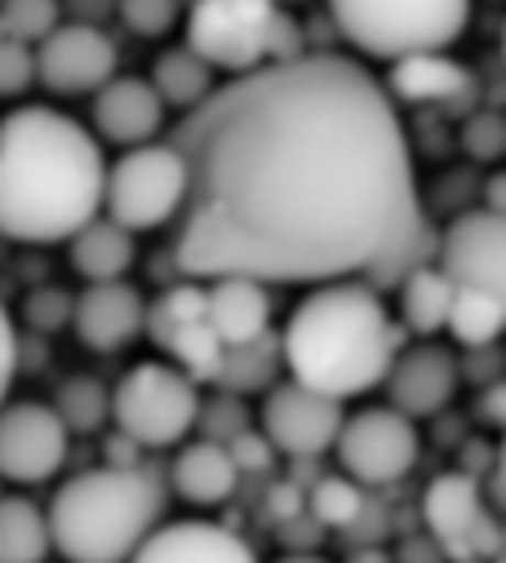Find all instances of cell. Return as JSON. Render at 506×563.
Listing matches in <instances>:
<instances>
[{"label":"cell","instance_id":"obj_17","mask_svg":"<svg viewBox=\"0 0 506 563\" xmlns=\"http://www.w3.org/2000/svg\"><path fill=\"white\" fill-rule=\"evenodd\" d=\"M392 102H409V107H444L458 115L475 111V76L471 67H462L449 54H409L396 58L387 67L383 80Z\"/></svg>","mask_w":506,"mask_h":563},{"label":"cell","instance_id":"obj_6","mask_svg":"<svg viewBox=\"0 0 506 563\" xmlns=\"http://www.w3.org/2000/svg\"><path fill=\"white\" fill-rule=\"evenodd\" d=\"M200 386L165 360H143L111 386V421L134 449H174L196 431Z\"/></svg>","mask_w":506,"mask_h":563},{"label":"cell","instance_id":"obj_33","mask_svg":"<svg viewBox=\"0 0 506 563\" xmlns=\"http://www.w3.org/2000/svg\"><path fill=\"white\" fill-rule=\"evenodd\" d=\"M120 23L143 41H161L178 27L183 19V0H116Z\"/></svg>","mask_w":506,"mask_h":563},{"label":"cell","instance_id":"obj_38","mask_svg":"<svg viewBox=\"0 0 506 563\" xmlns=\"http://www.w3.org/2000/svg\"><path fill=\"white\" fill-rule=\"evenodd\" d=\"M222 449H227V457L235 462L240 479H244L249 471H272V462H276L272 444H267L258 431H244V435H235V440H231V444H222Z\"/></svg>","mask_w":506,"mask_h":563},{"label":"cell","instance_id":"obj_12","mask_svg":"<svg viewBox=\"0 0 506 563\" xmlns=\"http://www.w3.org/2000/svg\"><path fill=\"white\" fill-rule=\"evenodd\" d=\"M67 427L41 399L0 404V479L45 484L67 462Z\"/></svg>","mask_w":506,"mask_h":563},{"label":"cell","instance_id":"obj_7","mask_svg":"<svg viewBox=\"0 0 506 563\" xmlns=\"http://www.w3.org/2000/svg\"><path fill=\"white\" fill-rule=\"evenodd\" d=\"M187 196V169L183 156L169 143L130 147L116 165H107L102 178V218H111L124 231H156L169 227Z\"/></svg>","mask_w":506,"mask_h":563},{"label":"cell","instance_id":"obj_40","mask_svg":"<svg viewBox=\"0 0 506 563\" xmlns=\"http://www.w3.org/2000/svg\"><path fill=\"white\" fill-rule=\"evenodd\" d=\"M276 563H329V559H320V554H285Z\"/></svg>","mask_w":506,"mask_h":563},{"label":"cell","instance_id":"obj_34","mask_svg":"<svg viewBox=\"0 0 506 563\" xmlns=\"http://www.w3.org/2000/svg\"><path fill=\"white\" fill-rule=\"evenodd\" d=\"M462 152L471 161H484V165L502 161V152H506V120L497 111H471L462 120Z\"/></svg>","mask_w":506,"mask_h":563},{"label":"cell","instance_id":"obj_10","mask_svg":"<svg viewBox=\"0 0 506 563\" xmlns=\"http://www.w3.org/2000/svg\"><path fill=\"white\" fill-rule=\"evenodd\" d=\"M143 333L169 355V364L178 373H187L196 386L213 382L218 364H222V342L213 338L209 320H205V285L196 279H178L169 285L143 316Z\"/></svg>","mask_w":506,"mask_h":563},{"label":"cell","instance_id":"obj_41","mask_svg":"<svg viewBox=\"0 0 506 563\" xmlns=\"http://www.w3.org/2000/svg\"><path fill=\"white\" fill-rule=\"evenodd\" d=\"M0 41H6V27H0Z\"/></svg>","mask_w":506,"mask_h":563},{"label":"cell","instance_id":"obj_31","mask_svg":"<svg viewBox=\"0 0 506 563\" xmlns=\"http://www.w3.org/2000/svg\"><path fill=\"white\" fill-rule=\"evenodd\" d=\"M58 23H63L58 0H0V27L28 49H36Z\"/></svg>","mask_w":506,"mask_h":563},{"label":"cell","instance_id":"obj_23","mask_svg":"<svg viewBox=\"0 0 506 563\" xmlns=\"http://www.w3.org/2000/svg\"><path fill=\"white\" fill-rule=\"evenodd\" d=\"M67 257H72V271L80 279H89V285H111V279H124L139 257V244L134 235L116 227L111 218H94L85 222L72 240H67Z\"/></svg>","mask_w":506,"mask_h":563},{"label":"cell","instance_id":"obj_1","mask_svg":"<svg viewBox=\"0 0 506 563\" xmlns=\"http://www.w3.org/2000/svg\"><path fill=\"white\" fill-rule=\"evenodd\" d=\"M183 279H360L427 222L400 107L364 63L302 54L218 85L174 124Z\"/></svg>","mask_w":506,"mask_h":563},{"label":"cell","instance_id":"obj_28","mask_svg":"<svg viewBox=\"0 0 506 563\" xmlns=\"http://www.w3.org/2000/svg\"><path fill=\"white\" fill-rule=\"evenodd\" d=\"M506 324V294H484V289H453V307L444 329L453 333L458 346L466 351H484L497 342Z\"/></svg>","mask_w":506,"mask_h":563},{"label":"cell","instance_id":"obj_21","mask_svg":"<svg viewBox=\"0 0 506 563\" xmlns=\"http://www.w3.org/2000/svg\"><path fill=\"white\" fill-rule=\"evenodd\" d=\"M205 320L222 346H244L272 333V289L258 279L222 275L205 285Z\"/></svg>","mask_w":506,"mask_h":563},{"label":"cell","instance_id":"obj_15","mask_svg":"<svg viewBox=\"0 0 506 563\" xmlns=\"http://www.w3.org/2000/svg\"><path fill=\"white\" fill-rule=\"evenodd\" d=\"M32 58H36V80L58 98L98 93L116 76L111 36L102 27H85V23H58L32 49Z\"/></svg>","mask_w":506,"mask_h":563},{"label":"cell","instance_id":"obj_35","mask_svg":"<svg viewBox=\"0 0 506 563\" xmlns=\"http://www.w3.org/2000/svg\"><path fill=\"white\" fill-rule=\"evenodd\" d=\"M36 85V58L19 41H0V98H19Z\"/></svg>","mask_w":506,"mask_h":563},{"label":"cell","instance_id":"obj_13","mask_svg":"<svg viewBox=\"0 0 506 563\" xmlns=\"http://www.w3.org/2000/svg\"><path fill=\"white\" fill-rule=\"evenodd\" d=\"M342 404L324 399L298 382H276L263 399V440L272 453H285L294 462H316L333 449L342 431Z\"/></svg>","mask_w":506,"mask_h":563},{"label":"cell","instance_id":"obj_19","mask_svg":"<svg viewBox=\"0 0 506 563\" xmlns=\"http://www.w3.org/2000/svg\"><path fill=\"white\" fill-rule=\"evenodd\" d=\"M165 124V107L143 76H111L94 93V137L116 147H147Z\"/></svg>","mask_w":506,"mask_h":563},{"label":"cell","instance_id":"obj_27","mask_svg":"<svg viewBox=\"0 0 506 563\" xmlns=\"http://www.w3.org/2000/svg\"><path fill=\"white\" fill-rule=\"evenodd\" d=\"M50 523L32 497H0V563H45Z\"/></svg>","mask_w":506,"mask_h":563},{"label":"cell","instance_id":"obj_42","mask_svg":"<svg viewBox=\"0 0 506 563\" xmlns=\"http://www.w3.org/2000/svg\"><path fill=\"white\" fill-rule=\"evenodd\" d=\"M276 5H289V0H276Z\"/></svg>","mask_w":506,"mask_h":563},{"label":"cell","instance_id":"obj_11","mask_svg":"<svg viewBox=\"0 0 506 563\" xmlns=\"http://www.w3.org/2000/svg\"><path fill=\"white\" fill-rule=\"evenodd\" d=\"M436 266L453 289L506 294V218L462 209L436 240Z\"/></svg>","mask_w":506,"mask_h":563},{"label":"cell","instance_id":"obj_39","mask_svg":"<svg viewBox=\"0 0 506 563\" xmlns=\"http://www.w3.org/2000/svg\"><path fill=\"white\" fill-rule=\"evenodd\" d=\"M58 10L67 14V23L102 27V19H111V14H116V0H58Z\"/></svg>","mask_w":506,"mask_h":563},{"label":"cell","instance_id":"obj_26","mask_svg":"<svg viewBox=\"0 0 506 563\" xmlns=\"http://www.w3.org/2000/svg\"><path fill=\"white\" fill-rule=\"evenodd\" d=\"M280 338L263 333L244 346H222V364L209 386H222L227 395H249V390H272L280 373Z\"/></svg>","mask_w":506,"mask_h":563},{"label":"cell","instance_id":"obj_24","mask_svg":"<svg viewBox=\"0 0 506 563\" xmlns=\"http://www.w3.org/2000/svg\"><path fill=\"white\" fill-rule=\"evenodd\" d=\"M147 85L156 89V98H161V107L169 111H196L213 89H218V71L205 63V58H196L187 45H174V49H165L156 63H152V76H147Z\"/></svg>","mask_w":506,"mask_h":563},{"label":"cell","instance_id":"obj_37","mask_svg":"<svg viewBox=\"0 0 506 563\" xmlns=\"http://www.w3.org/2000/svg\"><path fill=\"white\" fill-rule=\"evenodd\" d=\"M19 368H23V338H19V329H14L10 311H6V302H0V404H6V395H10V386H14V377H19Z\"/></svg>","mask_w":506,"mask_h":563},{"label":"cell","instance_id":"obj_32","mask_svg":"<svg viewBox=\"0 0 506 563\" xmlns=\"http://www.w3.org/2000/svg\"><path fill=\"white\" fill-rule=\"evenodd\" d=\"M196 431L200 440L209 444H231L235 435L253 431L249 427V408L240 404V395H213V399H200V412H196Z\"/></svg>","mask_w":506,"mask_h":563},{"label":"cell","instance_id":"obj_3","mask_svg":"<svg viewBox=\"0 0 506 563\" xmlns=\"http://www.w3.org/2000/svg\"><path fill=\"white\" fill-rule=\"evenodd\" d=\"M276 338L289 382L338 404L383 386L387 368L405 351V329L392 307L360 279L316 285Z\"/></svg>","mask_w":506,"mask_h":563},{"label":"cell","instance_id":"obj_2","mask_svg":"<svg viewBox=\"0 0 506 563\" xmlns=\"http://www.w3.org/2000/svg\"><path fill=\"white\" fill-rule=\"evenodd\" d=\"M102 143L67 111L14 107L0 120V235L67 244L102 213Z\"/></svg>","mask_w":506,"mask_h":563},{"label":"cell","instance_id":"obj_22","mask_svg":"<svg viewBox=\"0 0 506 563\" xmlns=\"http://www.w3.org/2000/svg\"><path fill=\"white\" fill-rule=\"evenodd\" d=\"M169 484L183 501L191 506H222L235 497L240 488V471L235 462L227 457L222 444H209V440H191L178 449L174 466H169Z\"/></svg>","mask_w":506,"mask_h":563},{"label":"cell","instance_id":"obj_8","mask_svg":"<svg viewBox=\"0 0 506 563\" xmlns=\"http://www.w3.org/2000/svg\"><path fill=\"white\" fill-rule=\"evenodd\" d=\"M280 10L276 0H196L187 10V49L213 71L249 76L272 63Z\"/></svg>","mask_w":506,"mask_h":563},{"label":"cell","instance_id":"obj_30","mask_svg":"<svg viewBox=\"0 0 506 563\" xmlns=\"http://www.w3.org/2000/svg\"><path fill=\"white\" fill-rule=\"evenodd\" d=\"M307 506H311L316 523H324V528H351L364 515V488L351 484L346 475H324V479H316Z\"/></svg>","mask_w":506,"mask_h":563},{"label":"cell","instance_id":"obj_16","mask_svg":"<svg viewBox=\"0 0 506 563\" xmlns=\"http://www.w3.org/2000/svg\"><path fill=\"white\" fill-rule=\"evenodd\" d=\"M458 382H462V364H458V355L449 346H440V342L405 346L396 355V364L387 368V377H383V386L392 395L387 408H396L409 421L436 417L458 395Z\"/></svg>","mask_w":506,"mask_h":563},{"label":"cell","instance_id":"obj_36","mask_svg":"<svg viewBox=\"0 0 506 563\" xmlns=\"http://www.w3.org/2000/svg\"><path fill=\"white\" fill-rule=\"evenodd\" d=\"M72 294H63V289H36V294H28V302H23V320L36 329V333H58L63 324H72Z\"/></svg>","mask_w":506,"mask_h":563},{"label":"cell","instance_id":"obj_9","mask_svg":"<svg viewBox=\"0 0 506 563\" xmlns=\"http://www.w3.org/2000/svg\"><path fill=\"white\" fill-rule=\"evenodd\" d=\"M418 427L396 408L377 404L342 417V431L333 440L338 466L360 488H387L400 484L418 466Z\"/></svg>","mask_w":506,"mask_h":563},{"label":"cell","instance_id":"obj_14","mask_svg":"<svg viewBox=\"0 0 506 563\" xmlns=\"http://www.w3.org/2000/svg\"><path fill=\"white\" fill-rule=\"evenodd\" d=\"M422 519L440 550L497 559V523L488 515L480 475H466V471L436 475L422 493Z\"/></svg>","mask_w":506,"mask_h":563},{"label":"cell","instance_id":"obj_18","mask_svg":"<svg viewBox=\"0 0 506 563\" xmlns=\"http://www.w3.org/2000/svg\"><path fill=\"white\" fill-rule=\"evenodd\" d=\"M143 316L147 302L130 279H111V285H89L76 302H72V329L80 338V346L111 355L124 351L139 333H143Z\"/></svg>","mask_w":506,"mask_h":563},{"label":"cell","instance_id":"obj_20","mask_svg":"<svg viewBox=\"0 0 506 563\" xmlns=\"http://www.w3.org/2000/svg\"><path fill=\"white\" fill-rule=\"evenodd\" d=\"M130 563H258L249 541L209 519H178L161 523Z\"/></svg>","mask_w":506,"mask_h":563},{"label":"cell","instance_id":"obj_5","mask_svg":"<svg viewBox=\"0 0 506 563\" xmlns=\"http://www.w3.org/2000/svg\"><path fill=\"white\" fill-rule=\"evenodd\" d=\"M329 19L364 58L444 54L471 19V0H329Z\"/></svg>","mask_w":506,"mask_h":563},{"label":"cell","instance_id":"obj_29","mask_svg":"<svg viewBox=\"0 0 506 563\" xmlns=\"http://www.w3.org/2000/svg\"><path fill=\"white\" fill-rule=\"evenodd\" d=\"M50 408L58 412V421L67 427V435H72V431L89 435V431L102 427L107 412H111V390H107L98 377H67V382L58 386V395H54Z\"/></svg>","mask_w":506,"mask_h":563},{"label":"cell","instance_id":"obj_25","mask_svg":"<svg viewBox=\"0 0 506 563\" xmlns=\"http://www.w3.org/2000/svg\"><path fill=\"white\" fill-rule=\"evenodd\" d=\"M400 294V329L414 333V338H436L449 320V307H453V285L440 275V266H418L405 285L396 289Z\"/></svg>","mask_w":506,"mask_h":563},{"label":"cell","instance_id":"obj_4","mask_svg":"<svg viewBox=\"0 0 506 563\" xmlns=\"http://www.w3.org/2000/svg\"><path fill=\"white\" fill-rule=\"evenodd\" d=\"M50 550L67 563H130L165 523V484L147 466H98L72 475L50 510Z\"/></svg>","mask_w":506,"mask_h":563}]
</instances>
